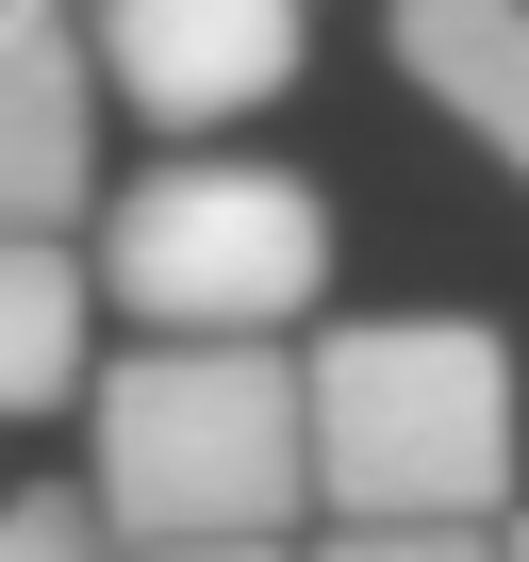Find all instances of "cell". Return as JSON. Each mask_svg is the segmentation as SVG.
<instances>
[{"instance_id":"9","label":"cell","mask_w":529,"mask_h":562,"mask_svg":"<svg viewBox=\"0 0 529 562\" xmlns=\"http://www.w3.org/2000/svg\"><path fill=\"white\" fill-rule=\"evenodd\" d=\"M315 562H496V529H331Z\"/></svg>"},{"instance_id":"6","label":"cell","mask_w":529,"mask_h":562,"mask_svg":"<svg viewBox=\"0 0 529 562\" xmlns=\"http://www.w3.org/2000/svg\"><path fill=\"white\" fill-rule=\"evenodd\" d=\"M397 67L529 182V0H397Z\"/></svg>"},{"instance_id":"2","label":"cell","mask_w":529,"mask_h":562,"mask_svg":"<svg viewBox=\"0 0 529 562\" xmlns=\"http://www.w3.org/2000/svg\"><path fill=\"white\" fill-rule=\"evenodd\" d=\"M100 529L116 546H282L315 513V397L282 348H133L100 381Z\"/></svg>"},{"instance_id":"7","label":"cell","mask_w":529,"mask_h":562,"mask_svg":"<svg viewBox=\"0 0 529 562\" xmlns=\"http://www.w3.org/2000/svg\"><path fill=\"white\" fill-rule=\"evenodd\" d=\"M83 315H100V265L67 232H0V414H67Z\"/></svg>"},{"instance_id":"1","label":"cell","mask_w":529,"mask_h":562,"mask_svg":"<svg viewBox=\"0 0 529 562\" xmlns=\"http://www.w3.org/2000/svg\"><path fill=\"white\" fill-rule=\"evenodd\" d=\"M315 513L331 529H496L513 513V348L480 315H348L315 364Z\"/></svg>"},{"instance_id":"11","label":"cell","mask_w":529,"mask_h":562,"mask_svg":"<svg viewBox=\"0 0 529 562\" xmlns=\"http://www.w3.org/2000/svg\"><path fill=\"white\" fill-rule=\"evenodd\" d=\"M496 562H529V513H496Z\"/></svg>"},{"instance_id":"4","label":"cell","mask_w":529,"mask_h":562,"mask_svg":"<svg viewBox=\"0 0 529 562\" xmlns=\"http://www.w3.org/2000/svg\"><path fill=\"white\" fill-rule=\"evenodd\" d=\"M315 50V0H83V67L100 100H133L149 133L215 149L232 116H264Z\"/></svg>"},{"instance_id":"5","label":"cell","mask_w":529,"mask_h":562,"mask_svg":"<svg viewBox=\"0 0 529 562\" xmlns=\"http://www.w3.org/2000/svg\"><path fill=\"white\" fill-rule=\"evenodd\" d=\"M83 199H100L83 0H0V232H67Z\"/></svg>"},{"instance_id":"10","label":"cell","mask_w":529,"mask_h":562,"mask_svg":"<svg viewBox=\"0 0 529 562\" xmlns=\"http://www.w3.org/2000/svg\"><path fill=\"white\" fill-rule=\"evenodd\" d=\"M133 562H282V546H133Z\"/></svg>"},{"instance_id":"3","label":"cell","mask_w":529,"mask_h":562,"mask_svg":"<svg viewBox=\"0 0 529 562\" xmlns=\"http://www.w3.org/2000/svg\"><path fill=\"white\" fill-rule=\"evenodd\" d=\"M315 281H331V199L248 149H182L100 215V299H133L149 348H282Z\"/></svg>"},{"instance_id":"8","label":"cell","mask_w":529,"mask_h":562,"mask_svg":"<svg viewBox=\"0 0 529 562\" xmlns=\"http://www.w3.org/2000/svg\"><path fill=\"white\" fill-rule=\"evenodd\" d=\"M0 562H116L100 496H0Z\"/></svg>"}]
</instances>
